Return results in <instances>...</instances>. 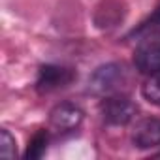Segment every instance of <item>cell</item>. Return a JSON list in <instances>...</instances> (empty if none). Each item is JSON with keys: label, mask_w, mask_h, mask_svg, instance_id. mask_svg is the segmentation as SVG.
<instances>
[{"label": "cell", "mask_w": 160, "mask_h": 160, "mask_svg": "<svg viewBox=\"0 0 160 160\" xmlns=\"http://www.w3.org/2000/svg\"><path fill=\"white\" fill-rule=\"evenodd\" d=\"M0 156L2 158H13L15 156V138L6 128L0 130Z\"/></svg>", "instance_id": "10"}, {"label": "cell", "mask_w": 160, "mask_h": 160, "mask_svg": "<svg viewBox=\"0 0 160 160\" xmlns=\"http://www.w3.org/2000/svg\"><path fill=\"white\" fill-rule=\"evenodd\" d=\"M75 79L73 70L57 66V64H45L38 70V79H36V89L40 92H51L62 87H68Z\"/></svg>", "instance_id": "4"}, {"label": "cell", "mask_w": 160, "mask_h": 160, "mask_svg": "<svg viewBox=\"0 0 160 160\" xmlns=\"http://www.w3.org/2000/svg\"><path fill=\"white\" fill-rule=\"evenodd\" d=\"M141 94L151 104H160V70L149 73L147 81L141 87Z\"/></svg>", "instance_id": "7"}, {"label": "cell", "mask_w": 160, "mask_h": 160, "mask_svg": "<svg viewBox=\"0 0 160 160\" xmlns=\"http://www.w3.org/2000/svg\"><path fill=\"white\" fill-rule=\"evenodd\" d=\"M160 30V6L138 27L132 30V36H147V34H152V32H158Z\"/></svg>", "instance_id": "9"}, {"label": "cell", "mask_w": 160, "mask_h": 160, "mask_svg": "<svg viewBox=\"0 0 160 160\" xmlns=\"http://www.w3.org/2000/svg\"><path fill=\"white\" fill-rule=\"evenodd\" d=\"M83 121V109L72 104V102H62L55 106L49 113V124L57 132H73Z\"/></svg>", "instance_id": "5"}, {"label": "cell", "mask_w": 160, "mask_h": 160, "mask_svg": "<svg viewBox=\"0 0 160 160\" xmlns=\"http://www.w3.org/2000/svg\"><path fill=\"white\" fill-rule=\"evenodd\" d=\"M47 141H49V134L45 130H40L32 136V139L28 141V147H27V152H25V158H40L43 156L45 149H47Z\"/></svg>", "instance_id": "8"}, {"label": "cell", "mask_w": 160, "mask_h": 160, "mask_svg": "<svg viewBox=\"0 0 160 160\" xmlns=\"http://www.w3.org/2000/svg\"><path fill=\"white\" fill-rule=\"evenodd\" d=\"M134 66L141 73H152L160 70V32L143 36L134 51Z\"/></svg>", "instance_id": "3"}, {"label": "cell", "mask_w": 160, "mask_h": 160, "mask_svg": "<svg viewBox=\"0 0 160 160\" xmlns=\"http://www.w3.org/2000/svg\"><path fill=\"white\" fill-rule=\"evenodd\" d=\"M100 111H102V117H104V121L108 124L122 126V124H128L136 117L138 106L128 96H124L121 92V94L106 96L102 100V104H100Z\"/></svg>", "instance_id": "2"}, {"label": "cell", "mask_w": 160, "mask_h": 160, "mask_svg": "<svg viewBox=\"0 0 160 160\" xmlns=\"http://www.w3.org/2000/svg\"><path fill=\"white\" fill-rule=\"evenodd\" d=\"M132 141L138 149L160 147V117H145L138 121L132 130Z\"/></svg>", "instance_id": "6"}, {"label": "cell", "mask_w": 160, "mask_h": 160, "mask_svg": "<svg viewBox=\"0 0 160 160\" xmlns=\"http://www.w3.org/2000/svg\"><path fill=\"white\" fill-rule=\"evenodd\" d=\"M130 83V73L124 64L111 62L106 66H100L89 79V85L96 94H121L126 85Z\"/></svg>", "instance_id": "1"}]
</instances>
